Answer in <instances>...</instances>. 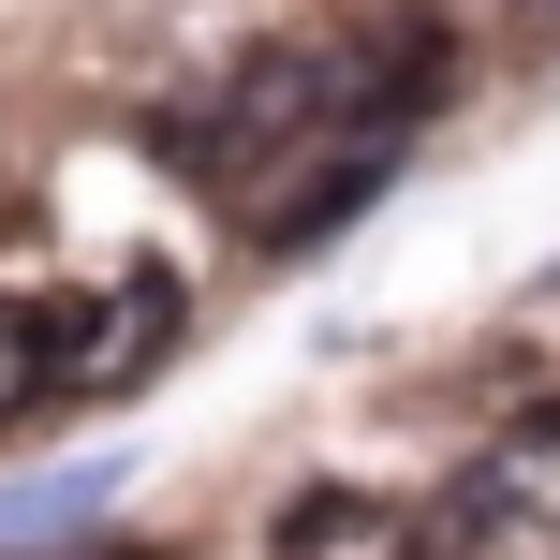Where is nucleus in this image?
<instances>
[{
	"instance_id": "obj_2",
	"label": "nucleus",
	"mask_w": 560,
	"mask_h": 560,
	"mask_svg": "<svg viewBox=\"0 0 560 560\" xmlns=\"http://www.w3.org/2000/svg\"><path fill=\"white\" fill-rule=\"evenodd\" d=\"M45 325H59V413H89V398H133L148 369L177 354L192 295H177L163 266H104V280H59Z\"/></svg>"
},
{
	"instance_id": "obj_4",
	"label": "nucleus",
	"mask_w": 560,
	"mask_h": 560,
	"mask_svg": "<svg viewBox=\"0 0 560 560\" xmlns=\"http://www.w3.org/2000/svg\"><path fill=\"white\" fill-rule=\"evenodd\" d=\"M45 413H59V325L45 295H0V443H30Z\"/></svg>"
},
{
	"instance_id": "obj_5",
	"label": "nucleus",
	"mask_w": 560,
	"mask_h": 560,
	"mask_svg": "<svg viewBox=\"0 0 560 560\" xmlns=\"http://www.w3.org/2000/svg\"><path fill=\"white\" fill-rule=\"evenodd\" d=\"M118 502V457H74V472H30L15 502H0V560H30V546H59V532H89V516Z\"/></svg>"
},
{
	"instance_id": "obj_6",
	"label": "nucleus",
	"mask_w": 560,
	"mask_h": 560,
	"mask_svg": "<svg viewBox=\"0 0 560 560\" xmlns=\"http://www.w3.org/2000/svg\"><path fill=\"white\" fill-rule=\"evenodd\" d=\"M546 30H560V0H546Z\"/></svg>"
},
{
	"instance_id": "obj_1",
	"label": "nucleus",
	"mask_w": 560,
	"mask_h": 560,
	"mask_svg": "<svg viewBox=\"0 0 560 560\" xmlns=\"http://www.w3.org/2000/svg\"><path fill=\"white\" fill-rule=\"evenodd\" d=\"M443 89H457L443 30H266V45H236L192 104H163V163L266 236L325 163L413 148V118L443 104Z\"/></svg>"
},
{
	"instance_id": "obj_3",
	"label": "nucleus",
	"mask_w": 560,
	"mask_h": 560,
	"mask_svg": "<svg viewBox=\"0 0 560 560\" xmlns=\"http://www.w3.org/2000/svg\"><path fill=\"white\" fill-rule=\"evenodd\" d=\"M266 560H457V532L428 502H398V487H280Z\"/></svg>"
}]
</instances>
